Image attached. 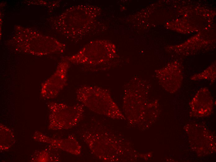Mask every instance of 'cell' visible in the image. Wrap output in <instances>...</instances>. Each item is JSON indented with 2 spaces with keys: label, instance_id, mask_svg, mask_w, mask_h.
Instances as JSON below:
<instances>
[{
  "label": "cell",
  "instance_id": "cell-1",
  "mask_svg": "<svg viewBox=\"0 0 216 162\" xmlns=\"http://www.w3.org/2000/svg\"><path fill=\"white\" fill-rule=\"evenodd\" d=\"M99 14V8L94 5L74 6L55 19L54 26L59 32L79 41L92 31Z\"/></svg>",
  "mask_w": 216,
  "mask_h": 162
},
{
  "label": "cell",
  "instance_id": "cell-2",
  "mask_svg": "<svg viewBox=\"0 0 216 162\" xmlns=\"http://www.w3.org/2000/svg\"><path fill=\"white\" fill-rule=\"evenodd\" d=\"M77 100L91 111L113 118H118L121 113L108 91L92 85L81 86L76 91Z\"/></svg>",
  "mask_w": 216,
  "mask_h": 162
},
{
  "label": "cell",
  "instance_id": "cell-3",
  "mask_svg": "<svg viewBox=\"0 0 216 162\" xmlns=\"http://www.w3.org/2000/svg\"><path fill=\"white\" fill-rule=\"evenodd\" d=\"M115 55V47L111 44L96 40L90 41L76 54L65 58L70 63L92 68L109 62Z\"/></svg>",
  "mask_w": 216,
  "mask_h": 162
},
{
  "label": "cell",
  "instance_id": "cell-4",
  "mask_svg": "<svg viewBox=\"0 0 216 162\" xmlns=\"http://www.w3.org/2000/svg\"><path fill=\"white\" fill-rule=\"evenodd\" d=\"M47 107L49 111L48 128L54 130L75 126L82 118L84 111V106L81 103L69 105L52 102L48 103Z\"/></svg>",
  "mask_w": 216,
  "mask_h": 162
},
{
  "label": "cell",
  "instance_id": "cell-5",
  "mask_svg": "<svg viewBox=\"0 0 216 162\" xmlns=\"http://www.w3.org/2000/svg\"><path fill=\"white\" fill-rule=\"evenodd\" d=\"M185 126L191 149L198 155L205 156L216 151L215 137L205 127L196 124Z\"/></svg>",
  "mask_w": 216,
  "mask_h": 162
},
{
  "label": "cell",
  "instance_id": "cell-6",
  "mask_svg": "<svg viewBox=\"0 0 216 162\" xmlns=\"http://www.w3.org/2000/svg\"><path fill=\"white\" fill-rule=\"evenodd\" d=\"M70 63L65 57L64 58L53 74L42 84L40 94L42 98L49 99L56 98L66 85Z\"/></svg>",
  "mask_w": 216,
  "mask_h": 162
},
{
  "label": "cell",
  "instance_id": "cell-7",
  "mask_svg": "<svg viewBox=\"0 0 216 162\" xmlns=\"http://www.w3.org/2000/svg\"><path fill=\"white\" fill-rule=\"evenodd\" d=\"M191 116L202 117L210 115L212 112L213 102L212 96L206 88L199 90L190 102Z\"/></svg>",
  "mask_w": 216,
  "mask_h": 162
},
{
  "label": "cell",
  "instance_id": "cell-8",
  "mask_svg": "<svg viewBox=\"0 0 216 162\" xmlns=\"http://www.w3.org/2000/svg\"><path fill=\"white\" fill-rule=\"evenodd\" d=\"M33 138L36 141L48 144L55 148L74 155H79L82 152L81 145L72 135H70L65 138L54 139L36 131L33 135Z\"/></svg>",
  "mask_w": 216,
  "mask_h": 162
},
{
  "label": "cell",
  "instance_id": "cell-9",
  "mask_svg": "<svg viewBox=\"0 0 216 162\" xmlns=\"http://www.w3.org/2000/svg\"><path fill=\"white\" fill-rule=\"evenodd\" d=\"M156 76L160 84L170 93H175L180 89L183 78L180 69L172 68L158 71Z\"/></svg>",
  "mask_w": 216,
  "mask_h": 162
},
{
  "label": "cell",
  "instance_id": "cell-10",
  "mask_svg": "<svg viewBox=\"0 0 216 162\" xmlns=\"http://www.w3.org/2000/svg\"><path fill=\"white\" fill-rule=\"evenodd\" d=\"M15 139L13 133L9 128L0 124V149L6 150L14 144Z\"/></svg>",
  "mask_w": 216,
  "mask_h": 162
},
{
  "label": "cell",
  "instance_id": "cell-11",
  "mask_svg": "<svg viewBox=\"0 0 216 162\" xmlns=\"http://www.w3.org/2000/svg\"><path fill=\"white\" fill-rule=\"evenodd\" d=\"M192 80H208L212 83L214 82L216 80L215 70L209 69L197 74L191 76L190 78Z\"/></svg>",
  "mask_w": 216,
  "mask_h": 162
}]
</instances>
